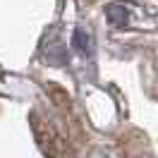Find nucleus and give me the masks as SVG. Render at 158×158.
I'll return each mask as SVG.
<instances>
[{"instance_id": "1", "label": "nucleus", "mask_w": 158, "mask_h": 158, "mask_svg": "<svg viewBox=\"0 0 158 158\" xmlns=\"http://www.w3.org/2000/svg\"><path fill=\"white\" fill-rule=\"evenodd\" d=\"M106 17H108V22L113 27H125L129 22V10L120 2H108L106 5Z\"/></svg>"}, {"instance_id": "2", "label": "nucleus", "mask_w": 158, "mask_h": 158, "mask_svg": "<svg viewBox=\"0 0 158 158\" xmlns=\"http://www.w3.org/2000/svg\"><path fill=\"white\" fill-rule=\"evenodd\" d=\"M72 46H74L79 53L89 55V53H91V39H89V34L81 31V29H77L74 34H72Z\"/></svg>"}]
</instances>
